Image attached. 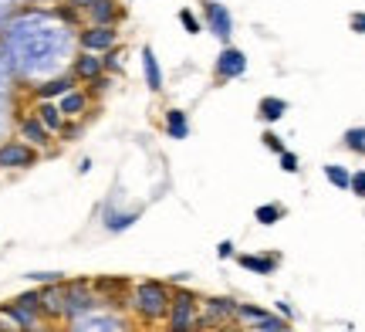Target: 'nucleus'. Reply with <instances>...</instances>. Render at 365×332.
Instances as JSON below:
<instances>
[{"label": "nucleus", "mask_w": 365, "mask_h": 332, "mask_svg": "<svg viewBox=\"0 0 365 332\" xmlns=\"http://www.w3.org/2000/svg\"><path fill=\"white\" fill-rule=\"evenodd\" d=\"M0 48L7 54L17 89H31L44 79L65 75L78 54V31L65 24L54 4L17 7L0 31Z\"/></svg>", "instance_id": "1"}, {"label": "nucleus", "mask_w": 365, "mask_h": 332, "mask_svg": "<svg viewBox=\"0 0 365 332\" xmlns=\"http://www.w3.org/2000/svg\"><path fill=\"white\" fill-rule=\"evenodd\" d=\"M173 302V285L170 281H159V278H143V281H132V292H129V312L132 319L139 326H159L166 322V312H170Z\"/></svg>", "instance_id": "2"}, {"label": "nucleus", "mask_w": 365, "mask_h": 332, "mask_svg": "<svg viewBox=\"0 0 365 332\" xmlns=\"http://www.w3.org/2000/svg\"><path fill=\"white\" fill-rule=\"evenodd\" d=\"M65 332H139L135 319H132L125 308H112V306H98L81 312L75 319L65 322Z\"/></svg>", "instance_id": "3"}, {"label": "nucleus", "mask_w": 365, "mask_h": 332, "mask_svg": "<svg viewBox=\"0 0 365 332\" xmlns=\"http://www.w3.org/2000/svg\"><path fill=\"white\" fill-rule=\"evenodd\" d=\"M166 332H203L200 329V298L182 285H173V302L166 312Z\"/></svg>", "instance_id": "4"}, {"label": "nucleus", "mask_w": 365, "mask_h": 332, "mask_svg": "<svg viewBox=\"0 0 365 332\" xmlns=\"http://www.w3.org/2000/svg\"><path fill=\"white\" fill-rule=\"evenodd\" d=\"M14 136H17V139H24L27 146H34L41 156L54 149V136L44 129V122H41L31 109H17V119H14Z\"/></svg>", "instance_id": "5"}, {"label": "nucleus", "mask_w": 365, "mask_h": 332, "mask_svg": "<svg viewBox=\"0 0 365 332\" xmlns=\"http://www.w3.org/2000/svg\"><path fill=\"white\" fill-rule=\"evenodd\" d=\"M237 322V298H227V295H217V298H207L200 302V329L203 332H217L223 326Z\"/></svg>", "instance_id": "6"}, {"label": "nucleus", "mask_w": 365, "mask_h": 332, "mask_svg": "<svg viewBox=\"0 0 365 332\" xmlns=\"http://www.w3.org/2000/svg\"><path fill=\"white\" fill-rule=\"evenodd\" d=\"M38 163H41V153L34 146H27L24 139L7 136V139L0 143V173L4 170H31V166H38Z\"/></svg>", "instance_id": "7"}, {"label": "nucleus", "mask_w": 365, "mask_h": 332, "mask_svg": "<svg viewBox=\"0 0 365 332\" xmlns=\"http://www.w3.org/2000/svg\"><path fill=\"white\" fill-rule=\"evenodd\" d=\"M98 306V295L91 288V278H65V322Z\"/></svg>", "instance_id": "8"}, {"label": "nucleus", "mask_w": 365, "mask_h": 332, "mask_svg": "<svg viewBox=\"0 0 365 332\" xmlns=\"http://www.w3.org/2000/svg\"><path fill=\"white\" fill-rule=\"evenodd\" d=\"M200 11H203V27L210 34L223 41V44H230V38H234V14H230V7L220 4V0H203Z\"/></svg>", "instance_id": "9"}, {"label": "nucleus", "mask_w": 365, "mask_h": 332, "mask_svg": "<svg viewBox=\"0 0 365 332\" xmlns=\"http://www.w3.org/2000/svg\"><path fill=\"white\" fill-rule=\"evenodd\" d=\"M91 288H95V295H98L102 306H112V308L129 306L132 281L125 278V275H98V278H91Z\"/></svg>", "instance_id": "10"}, {"label": "nucleus", "mask_w": 365, "mask_h": 332, "mask_svg": "<svg viewBox=\"0 0 365 332\" xmlns=\"http://www.w3.org/2000/svg\"><path fill=\"white\" fill-rule=\"evenodd\" d=\"M122 44L118 27H98V24H85L78 27V51H91V54H105Z\"/></svg>", "instance_id": "11"}, {"label": "nucleus", "mask_w": 365, "mask_h": 332, "mask_svg": "<svg viewBox=\"0 0 365 332\" xmlns=\"http://www.w3.org/2000/svg\"><path fill=\"white\" fill-rule=\"evenodd\" d=\"M247 71V54L234 48V44H223V51L217 54V61H213V75L220 81H234L240 79Z\"/></svg>", "instance_id": "12"}, {"label": "nucleus", "mask_w": 365, "mask_h": 332, "mask_svg": "<svg viewBox=\"0 0 365 332\" xmlns=\"http://www.w3.org/2000/svg\"><path fill=\"white\" fill-rule=\"evenodd\" d=\"M41 319L51 326H65V281L58 285H41Z\"/></svg>", "instance_id": "13"}, {"label": "nucleus", "mask_w": 365, "mask_h": 332, "mask_svg": "<svg viewBox=\"0 0 365 332\" xmlns=\"http://www.w3.org/2000/svg\"><path fill=\"white\" fill-rule=\"evenodd\" d=\"M122 21H125V4H118V0H95L85 11V24L118 27Z\"/></svg>", "instance_id": "14"}, {"label": "nucleus", "mask_w": 365, "mask_h": 332, "mask_svg": "<svg viewBox=\"0 0 365 332\" xmlns=\"http://www.w3.org/2000/svg\"><path fill=\"white\" fill-rule=\"evenodd\" d=\"M68 75L78 81V85H91L95 79H102L105 68H102V54H91V51H78L68 65Z\"/></svg>", "instance_id": "15"}, {"label": "nucleus", "mask_w": 365, "mask_h": 332, "mask_svg": "<svg viewBox=\"0 0 365 332\" xmlns=\"http://www.w3.org/2000/svg\"><path fill=\"white\" fill-rule=\"evenodd\" d=\"M71 89H78V81L65 71V75H54V79H44V81H38V85H31L27 92H31L34 102H58V99L65 92H71Z\"/></svg>", "instance_id": "16"}, {"label": "nucleus", "mask_w": 365, "mask_h": 332, "mask_svg": "<svg viewBox=\"0 0 365 332\" xmlns=\"http://www.w3.org/2000/svg\"><path fill=\"white\" fill-rule=\"evenodd\" d=\"M58 109H61V116L65 119H85L91 109V95L85 85H78V89H71V92H65L61 99H58Z\"/></svg>", "instance_id": "17"}, {"label": "nucleus", "mask_w": 365, "mask_h": 332, "mask_svg": "<svg viewBox=\"0 0 365 332\" xmlns=\"http://www.w3.org/2000/svg\"><path fill=\"white\" fill-rule=\"evenodd\" d=\"M237 265L250 271V275H274L281 265V254L267 251V254H237Z\"/></svg>", "instance_id": "18"}, {"label": "nucleus", "mask_w": 365, "mask_h": 332, "mask_svg": "<svg viewBox=\"0 0 365 332\" xmlns=\"http://www.w3.org/2000/svg\"><path fill=\"white\" fill-rule=\"evenodd\" d=\"M143 79L145 85H149V92H163L166 89V79H163V65H159L156 51L145 44L143 48Z\"/></svg>", "instance_id": "19"}, {"label": "nucleus", "mask_w": 365, "mask_h": 332, "mask_svg": "<svg viewBox=\"0 0 365 332\" xmlns=\"http://www.w3.org/2000/svg\"><path fill=\"white\" fill-rule=\"evenodd\" d=\"M135 221H139V211H112V207L102 211V227L108 234H122V231H129Z\"/></svg>", "instance_id": "20"}, {"label": "nucleus", "mask_w": 365, "mask_h": 332, "mask_svg": "<svg viewBox=\"0 0 365 332\" xmlns=\"http://www.w3.org/2000/svg\"><path fill=\"white\" fill-rule=\"evenodd\" d=\"M31 112H34V116L44 122V129H48L51 136L61 133V126H65V116H61L58 102H34V106H31Z\"/></svg>", "instance_id": "21"}, {"label": "nucleus", "mask_w": 365, "mask_h": 332, "mask_svg": "<svg viewBox=\"0 0 365 332\" xmlns=\"http://www.w3.org/2000/svg\"><path fill=\"white\" fill-rule=\"evenodd\" d=\"M163 129L170 139H190V116L182 109H166L163 112Z\"/></svg>", "instance_id": "22"}, {"label": "nucleus", "mask_w": 365, "mask_h": 332, "mask_svg": "<svg viewBox=\"0 0 365 332\" xmlns=\"http://www.w3.org/2000/svg\"><path fill=\"white\" fill-rule=\"evenodd\" d=\"M284 112H287V102L281 95H264L261 102H257V119L267 122V126H274L277 119H284Z\"/></svg>", "instance_id": "23"}, {"label": "nucleus", "mask_w": 365, "mask_h": 332, "mask_svg": "<svg viewBox=\"0 0 365 332\" xmlns=\"http://www.w3.org/2000/svg\"><path fill=\"white\" fill-rule=\"evenodd\" d=\"M14 119H17V95H0V143L14 136Z\"/></svg>", "instance_id": "24"}, {"label": "nucleus", "mask_w": 365, "mask_h": 332, "mask_svg": "<svg viewBox=\"0 0 365 332\" xmlns=\"http://www.w3.org/2000/svg\"><path fill=\"white\" fill-rule=\"evenodd\" d=\"M281 217H284V207H281V203H274V200L257 203V211H254V221H257L261 227H274Z\"/></svg>", "instance_id": "25"}, {"label": "nucleus", "mask_w": 365, "mask_h": 332, "mask_svg": "<svg viewBox=\"0 0 365 332\" xmlns=\"http://www.w3.org/2000/svg\"><path fill=\"white\" fill-rule=\"evenodd\" d=\"M322 170H325V180L335 186V190H349V183H352V170H345L341 163H325Z\"/></svg>", "instance_id": "26"}, {"label": "nucleus", "mask_w": 365, "mask_h": 332, "mask_svg": "<svg viewBox=\"0 0 365 332\" xmlns=\"http://www.w3.org/2000/svg\"><path fill=\"white\" fill-rule=\"evenodd\" d=\"M341 146L349 149V153H355V156H365V126H352V129H345Z\"/></svg>", "instance_id": "27"}, {"label": "nucleus", "mask_w": 365, "mask_h": 332, "mask_svg": "<svg viewBox=\"0 0 365 332\" xmlns=\"http://www.w3.org/2000/svg\"><path fill=\"white\" fill-rule=\"evenodd\" d=\"M291 326H287V319H281L277 312H267V316H261V319L254 322L247 332H287Z\"/></svg>", "instance_id": "28"}, {"label": "nucleus", "mask_w": 365, "mask_h": 332, "mask_svg": "<svg viewBox=\"0 0 365 332\" xmlns=\"http://www.w3.org/2000/svg\"><path fill=\"white\" fill-rule=\"evenodd\" d=\"M0 95H17V79H14L11 65H7L4 48H0Z\"/></svg>", "instance_id": "29"}, {"label": "nucleus", "mask_w": 365, "mask_h": 332, "mask_svg": "<svg viewBox=\"0 0 365 332\" xmlns=\"http://www.w3.org/2000/svg\"><path fill=\"white\" fill-rule=\"evenodd\" d=\"M122 58H125V51H122V44H118V48H112V51H105V54H102V68H105V75H112V79H115L118 71L125 68V61H122Z\"/></svg>", "instance_id": "30"}, {"label": "nucleus", "mask_w": 365, "mask_h": 332, "mask_svg": "<svg viewBox=\"0 0 365 332\" xmlns=\"http://www.w3.org/2000/svg\"><path fill=\"white\" fill-rule=\"evenodd\" d=\"M24 278L31 281L34 288H41V285H58V281H65L68 275L65 271H27Z\"/></svg>", "instance_id": "31"}, {"label": "nucleus", "mask_w": 365, "mask_h": 332, "mask_svg": "<svg viewBox=\"0 0 365 332\" xmlns=\"http://www.w3.org/2000/svg\"><path fill=\"white\" fill-rule=\"evenodd\" d=\"M81 129H85V119H65L61 133L54 136V139H61V143H75V139L81 136Z\"/></svg>", "instance_id": "32"}, {"label": "nucleus", "mask_w": 365, "mask_h": 332, "mask_svg": "<svg viewBox=\"0 0 365 332\" xmlns=\"http://www.w3.org/2000/svg\"><path fill=\"white\" fill-rule=\"evenodd\" d=\"M180 24L186 27V34H200V31H203V21H200L190 7H180Z\"/></svg>", "instance_id": "33"}, {"label": "nucleus", "mask_w": 365, "mask_h": 332, "mask_svg": "<svg viewBox=\"0 0 365 332\" xmlns=\"http://www.w3.org/2000/svg\"><path fill=\"white\" fill-rule=\"evenodd\" d=\"M261 143H264V149H271V153H277V156H281V153H284V139H281V136L274 133V129H264L261 133Z\"/></svg>", "instance_id": "34"}, {"label": "nucleus", "mask_w": 365, "mask_h": 332, "mask_svg": "<svg viewBox=\"0 0 365 332\" xmlns=\"http://www.w3.org/2000/svg\"><path fill=\"white\" fill-rule=\"evenodd\" d=\"M277 160H281V170H284V173H298V170H301L298 153H291V149H284V153H281Z\"/></svg>", "instance_id": "35"}, {"label": "nucleus", "mask_w": 365, "mask_h": 332, "mask_svg": "<svg viewBox=\"0 0 365 332\" xmlns=\"http://www.w3.org/2000/svg\"><path fill=\"white\" fill-rule=\"evenodd\" d=\"M349 190H352L355 197L365 200V170H355L352 173V183H349Z\"/></svg>", "instance_id": "36"}, {"label": "nucleus", "mask_w": 365, "mask_h": 332, "mask_svg": "<svg viewBox=\"0 0 365 332\" xmlns=\"http://www.w3.org/2000/svg\"><path fill=\"white\" fill-rule=\"evenodd\" d=\"M14 11H17V4H14V0H0V31H4V24L11 21Z\"/></svg>", "instance_id": "37"}, {"label": "nucleus", "mask_w": 365, "mask_h": 332, "mask_svg": "<svg viewBox=\"0 0 365 332\" xmlns=\"http://www.w3.org/2000/svg\"><path fill=\"white\" fill-rule=\"evenodd\" d=\"M349 24H352L355 34H365V11H355L352 17H349Z\"/></svg>", "instance_id": "38"}, {"label": "nucleus", "mask_w": 365, "mask_h": 332, "mask_svg": "<svg viewBox=\"0 0 365 332\" xmlns=\"http://www.w3.org/2000/svg\"><path fill=\"white\" fill-rule=\"evenodd\" d=\"M217 258H220V261L234 258V241H220V244H217Z\"/></svg>", "instance_id": "39"}, {"label": "nucleus", "mask_w": 365, "mask_h": 332, "mask_svg": "<svg viewBox=\"0 0 365 332\" xmlns=\"http://www.w3.org/2000/svg\"><path fill=\"white\" fill-rule=\"evenodd\" d=\"M274 312H277V316H281V319H294V308H291V302H277V308H274Z\"/></svg>", "instance_id": "40"}, {"label": "nucleus", "mask_w": 365, "mask_h": 332, "mask_svg": "<svg viewBox=\"0 0 365 332\" xmlns=\"http://www.w3.org/2000/svg\"><path fill=\"white\" fill-rule=\"evenodd\" d=\"M61 4H68V7H75L78 14H85V11L91 7V4H95V0H61Z\"/></svg>", "instance_id": "41"}, {"label": "nucleus", "mask_w": 365, "mask_h": 332, "mask_svg": "<svg viewBox=\"0 0 365 332\" xmlns=\"http://www.w3.org/2000/svg\"><path fill=\"white\" fill-rule=\"evenodd\" d=\"M190 281V271H176V275H170V285H186Z\"/></svg>", "instance_id": "42"}, {"label": "nucleus", "mask_w": 365, "mask_h": 332, "mask_svg": "<svg viewBox=\"0 0 365 332\" xmlns=\"http://www.w3.org/2000/svg\"><path fill=\"white\" fill-rule=\"evenodd\" d=\"M34 332H65V326H61V329H58V326H51V322H41L38 329Z\"/></svg>", "instance_id": "43"}, {"label": "nucleus", "mask_w": 365, "mask_h": 332, "mask_svg": "<svg viewBox=\"0 0 365 332\" xmlns=\"http://www.w3.org/2000/svg\"><path fill=\"white\" fill-rule=\"evenodd\" d=\"M17 7H31V4H58V0H14Z\"/></svg>", "instance_id": "44"}, {"label": "nucleus", "mask_w": 365, "mask_h": 332, "mask_svg": "<svg viewBox=\"0 0 365 332\" xmlns=\"http://www.w3.org/2000/svg\"><path fill=\"white\" fill-rule=\"evenodd\" d=\"M91 166H95V163H91V160H81V163H78V173H81V176H85V173H91Z\"/></svg>", "instance_id": "45"}, {"label": "nucleus", "mask_w": 365, "mask_h": 332, "mask_svg": "<svg viewBox=\"0 0 365 332\" xmlns=\"http://www.w3.org/2000/svg\"><path fill=\"white\" fill-rule=\"evenodd\" d=\"M118 4H132V0H118Z\"/></svg>", "instance_id": "46"}, {"label": "nucleus", "mask_w": 365, "mask_h": 332, "mask_svg": "<svg viewBox=\"0 0 365 332\" xmlns=\"http://www.w3.org/2000/svg\"><path fill=\"white\" fill-rule=\"evenodd\" d=\"M139 332H153V329H139Z\"/></svg>", "instance_id": "47"}, {"label": "nucleus", "mask_w": 365, "mask_h": 332, "mask_svg": "<svg viewBox=\"0 0 365 332\" xmlns=\"http://www.w3.org/2000/svg\"><path fill=\"white\" fill-rule=\"evenodd\" d=\"M287 332H291V329H287Z\"/></svg>", "instance_id": "48"}]
</instances>
